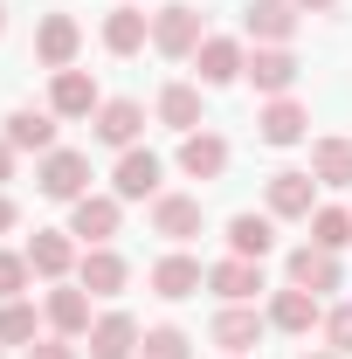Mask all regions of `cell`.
I'll return each mask as SVG.
<instances>
[{
  "mask_svg": "<svg viewBox=\"0 0 352 359\" xmlns=\"http://www.w3.org/2000/svg\"><path fill=\"white\" fill-rule=\"evenodd\" d=\"M325 339H332V353H339V359L352 353V304H339V311L325 318Z\"/></svg>",
  "mask_w": 352,
  "mask_h": 359,
  "instance_id": "obj_33",
  "label": "cell"
},
{
  "mask_svg": "<svg viewBox=\"0 0 352 359\" xmlns=\"http://www.w3.org/2000/svg\"><path fill=\"white\" fill-rule=\"evenodd\" d=\"M28 269H35V276H62V269H69V235L42 228V235L28 242Z\"/></svg>",
  "mask_w": 352,
  "mask_h": 359,
  "instance_id": "obj_28",
  "label": "cell"
},
{
  "mask_svg": "<svg viewBox=\"0 0 352 359\" xmlns=\"http://www.w3.org/2000/svg\"><path fill=\"white\" fill-rule=\"evenodd\" d=\"M311 242L339 256V249L352 242V215H346V208H311Z\"/></svg>",
  "mask_w": 352,
  "mask_h": 359,
  "instance_id": "obj_29",
  "label": "cell"
},
{
  "mask_svg": "<svg viewBox=\"0 0 352 359\" xmlns=\"http://www.w3.org/2000/svg\"><path fill=\"white\" fill-rule=\"evenodd\" d=\"M76 48H83V35H76V21H69V14H48L42 28H35V55H42L48 69H69V62H76Z\"/></svg>",
  "mask_w": 352,
  "mask_h": 359,
  "instance_id": "obj_6",
  "label": "cell"
},
{
  "mask_svg": "<svg viewBox=\"0 0 352 359\" xmlns=\"http://www.w3.org/2000/svg\"><path fill=\"white\" fill-rule=\"evenodd\" d=\"M152 228H159L166 242L201 235V194H159V201H152Z\"/></svg>",
  "mask_w": 352,
  "mask_h": 359,
  "instance_id": "obj_4",
  "label": "cell"
},
{
  "mask_svg": "<svg viewBox=\"0 0 352 359\" xmlns=\"http://www.w3.org/2000/svg\"><path fill=\"white\" fill-rule=\"evenodd\" d=\"M256 339H263V318L256 311H221L215 318V346H228V353H249Z\"/></svg>",
  "mask_w": 352,
  "mask_h": 359,
  "instance_id": "obj_27",
  "label": "cell"
},
{
  "mask_svg": "<svg viewBox=\"0 0 352 359\" xmlns=\"http://www.w3.org/2000/svg\"><path fill=\"white\" fill-rule=\"evenodd\" d=\"M14 173V145H0V180Z\"/></svg>",
  "mask_w": 352,
  "mask_h": 359,
  "instance_id": "obj_36",
  "label": "cell"
},
{
  "mask_svg": "<svg viewBox=\"0 0 352 359\" xmlns=\"http://www.w3.org/2000/svg\"><path fill=\"white\" fill-rule=\"evenodd\" d=\"M290 28H297V7H290V0H249V35H256V42L283 48Z\"/></svg>",
  "mask_w": 352,
  "mask_h": 359,
  "instance_id": "obj_15",
  "label": "cell"
},
{
  "mask_svg": "<svg viewBox=\"0 0 352 359\" xmlns=\"http://www.w3.org/2000/svg\"><path fill=\"white\" fill-rule=\"evenodd\" d=\"M48 111H55V118H90V111H97V83H90L83 69H55Z\"/></svg>",
  "mask_w": 352,
  "mask_h": 359,
  "instance_id": "obj_12",
  "label": "cell"
},
{
  "mask_svg": "<svg viewBox=\"0 0 352 359\" xmlns=\"http://www.w3.org/2000/svg\"><path fill=\"white\" fill-rule=\"evenodd\" d=\"M269 215L311 222V173H276V180H269Z\"/></svg>",
  "mask_w": 352,
  "mask_h": 359,
  "instance_id": "obj_18",
  "label": "cell"
},
{
  "mask_svg": "<svg viewBox=\"0 0 352 359\" xmlns=\"http://www.w3.org/2000/svg\"><path fill=\"white\" fill-rule=\"evenodd\" d=\"M269 242H276L269 215H235V222H228V249H235V256H249V263H263Z\"/></svg>",
  "mask_w": 352,
  "mask_h": 359,
  "instance_id": "obj_21",
  "label": "cell"
},
{
  "mask_svg": "<svg viewBox=\"0 0 352 359\" xmlns=\"http://www.w3.org/2000/svg\"><path fill=\"white\" fill-rule=\"evenodd\" d=\"M201 42H208V35H201V14H194V7H166V14L152 21V48H159V55H194Z\"/></svg>",
  "mask_w": 352,
  "mask_h": 359,
  "instance_id": "obj_2",
  "label": "cell"
},
{
  "mask_svg": "<svg viewBox=\"0 0 352 359\" xmlns=\"http://www.w3.org/2000/svg\"><path fill=\"white\" fill-rule=\"evenodd\" d=\"M201 283H208V269L194 263V256H166V263L152 269V290H159V297H194Z\"/></svg>",
  "mask_w": 352,
  "mask_h": 359,
  "instance_id": "obj_22",
  "label": "cell"
},
{
  "mask_svg": "<svg viewBox=\"0 0 352 359\" xmlns=\"http://www.w3.org/2000/svg\"><path fill=\"white\" fill-rule=\"evenodd\" d=\"M111 187H118V201H152V194H159V159L132 145V152L118 159V173H111Z\"/></svg>",
  "mask_w": 352,
  "mask_h": 359,
  "instance_id": "obj_9",
  "label": "cell"
},
{
  "mask_svg": "<svg viewBox=\"0 0 352 359\" xmlns=\"http://www.w3.org/2000/svg\"><path fill=\"white\" fill-rule=\"evenodd\" d=\"M0 28H7V7H0Z\"/></svg>",
  "mask_w": 352,
  "mask_h": 359,
  "instance_id": "obj_39",
  "label": "cell"
},
{
  "mask_svg": "<svg viewBox=\"0 0 352 359\" xmlns=\"http://www.w3.org/2000/svg\"><path fill=\"white\" fill-rule=\"evenodd\" d=\"M138 353H145V359H194V346H187V332L159 325V332H145V339H138Z\"/></svg>",
  "mask_w": 352,
  "mask_h": 359,
  "instance_id": "obj_31",
  "label": "cell"
},
{
  "mask_svg": "<svg viewBox=\"0 0 352 359\" xmlns=\"http://www.w3.org/2000/svg\"><path fill=\"white\" fill-rule=\"evenodd\" d=\"M290 7H339V0H290Z\"/></svg>",
  "mask_w": 352,
  "mask_h": 359,
  "instance_id": "obj_37",
  "label": "cell"
},
{
  "mask_svg": "<svg viewBox=\"0 0 352 359\" xmlns=\"http://www.w3.org/2000/svg\"><path fill=\"white\" fill-rule=\"evenodd\" d=\"M159 118H166L173 132H194V125H201V90L194 83H166L159 90Z\"/></svg>",
  "mask_w": 352,
  "mask_h": 359,
  "instance_id": "obj_26",
  "label": "cell"
},
{
  "mask_svg": "<svg viewBox=\"0 0 352 359\" xmlns=\"http://www.w3.org/2000/svg\"><path fill=\"white\" fill-rule=\"evenodd\" d=\"M311 180H325V187H352V138H325V145H311Z\"/></svg>",
  "mask_w": 352,
  "mask_h": 359,
  "instance_id": "obj_24",
  "label": "cell"
},
{
  "mask_svg": "<svg viewBox=\"0 0 352 359\" xmlns=\"http://www.w3.org/2000/svg\"><path fill=\"white\" fill-rule=\"evenodd\" d=\"M0 339H7V346H28V339H35V304L7 297V304H0Z\"/></svg>",
  "mask_w": 352,
  "mask_h": 359,
  "instance_id": "obj_30",
  "label": "cell"
},
{
  "mask_svg": "<svg viewBox=\"0 0 352 359\" xmlns=\"http://www.w3.org/2000/svg\"><path fill=\"white\" fill-rule=\"evenodd\" d=\"M28 359H76L69 339H48V346H28Z\"/></svg>",
  "mask_w": 352,
  "mask_h": 359,
  "instance_id": "obj_34",
  "label": "cell"
},
{
  "mask_svg": "<svg viewBox=\"0 0 352 359\" xmlns=\"http://www.w3.org/2000/svg\"><path fill=\"white\" fill-rule=\"evenodd\" d=\"M194 62H201V83H235V76L249 69L242 42H228V35H208V42L194 48Z\"/></svg>",
  "mask_w": 352,
  "mask_h": 359,
  "instance_id": "obj_7",
  "label": "cell"
},
{
  "mask_svg": "<svg viewBox=\"0 0 352 359\" xmlns=\"http://www.w3.org/2000/svg\"><path fill=\"white\" fill-rule=\"evenodd\" d=\"M221 166H228V138L187 132V145H180V173H187V180H215Z\"/></svg>",
  "mask_w": 352,
  "mask_h": 359,
  "instance_id": "obj_14",
  "label": "cell"
},
{
  "mask_svg": "<svg viewBox=\"0 0 352 359\" xmlns=\"http://www.w3.org/2000/svg\"><path fill=\"white\" fill-rule=\"evenodd\" d=\"M256 125H263V145H297V138H304V104H290V97H276V104H269L263 118H256Z\"/></svg>",
  "mask_w": 352,
  "mask_h": 359,
  "instance_id": "obj_20",
  "label": "cell"
},
{
  "mask_svg": "<svg viewBox=\"0 0 352 359\" xmlns=\"http://www.w3.org/2000/svg\"><path fill=\"white\" fill-rule=\"evenodd\" d=\"M35 269H28V256H7L0 249V297H21V283H28Z\"/></svg>",
  "mask_w": 352,
  "mask_h": 359,
  "instance_id": "obj_32",
  "label": "cell"
},
{
  "mask_svg": "<svg viewBox=\"0 0 352 359\" xmlns=\"http://www.w3.org/2000/svg\"><path fill=\"white\" fill-rule=\"evenodd\" d=\"M76 276H83V290H90V297H118L132 269H125V256H111V249L97 242V249H90L83 263H76Z\"/></svg>",
  "mask_w": 352,
  "mask_h": 359,
  "instance_id": "obj_13",
  "label": "cell"
},
{
  "mask_svg": "<svg viewBox=\"0 0 352 359\" xmlns=\"http://www.w3.org/2000/svg\"><path fill=\"white\" fill-rule=\"evenodd\" d=\"M138 125H145V111H138L132 97H111V104H97V138H104V145H125V152H132Z\"/></svg>",
  "mask_w": 352,
  "mask_h": 359,
  "instance_id": "obj_16",
  "label": "cell"
},
{
  "mask_svg": "<svg viewBox=\"0 0 352 359\" xmlns=\"http://www.w3.org/2000/svg\"><path fill=\"white\" fill-rule=\"evenodd\" d=\"M269 325H276V332H311V325H318V297H311V290H297V283H290V290H276Z\"/></svg>",
  "mask_w": 352,
  "mask_h": 359,
  "instance_id": "obj_23",
  "label": "cell"
},
{
  "mask_svg": "<svg viewBox=\"0 0 352 359\" xmlns=\"http://www.w3.org/2000/svg\"><path fill=\"white\" fill-rule=\"evenodd\" d=\"M7 145H14V152H55V118L35 111V104L7 111Z\"/></svg>",
  "mask_w": 352,
  "mask_h": 359,
  "instance_id": "obj_8",
  "label": "cell"
},
{
  "mask_svg": "<svg viewBox=\"0 0 352 359\" xmlns=\"http://www.w3.org/2000/svg\"><path fill=\"white\" fill-rule=\"evenodd\" d=\"M290 283L297 290H339V256L332 249H318V242H304V249H290Z\"/></svg>",
  "mask_w": 352,
  "mask_h": 359,
  "instance_id": "obj_5",
  "label": "cell"
},
{
  "mask_svg": "<svg viewBox=\"0 0 352 359\" xmlns=\"http://www.w3.org/2000/svg\"><path fill=\"white\" fill-rule=\"evenodd\" d=\"M242 76H249L256 90H269V97H283V90L297 83V55H290V48H256Z\"/></svg>",
  "mask_w": 352,
  "mask_h": 359,
  "instance_id": "obj_10",
  "label": "cell"
},
{
  "mask_svg": "<svg viewBox=\"0 0 352 359\" xmlns=\"http://www.w3.org/2000/svg\"><path fill=\"white\" fill-rule=\"evenodd\" d=\"M145 35H152V28H145V14H138V7H118V14L104 21V48H111V55H138Z\"/></svg>",
  "mask_w": 352,
  "mask_h": 359,
  "instance_id": "obj_25",
  "label": "cell"
},
{
  "mask_svg": "<svg viewBox=\"0 0 352 359\" xmlns=\"http://www.w3.org/2000/svg\"><path fill=\"white\" fill-rule=\"evenodd\" d=\"M48 325H55L62 339L90 332V297H83V290H69V283H55V290H48Z\"/></svg>",
  "mask_w": 352,
  "mask_h": 359,
  "instance_id": "obj_19",
  "label": "cell"
},
{
  "mask_svg": "<svg viewBox=\"0 0 352 359\" xmlns=\"http://www.w3.org/2000/svg\"><path fill=\"white\" fill-rule=\"evenodd\" d=\"M304 359H339V353H304Z\"/></svg>",
  "mask_w": 352,
  "mask_h": 359,
  "instance_id": "obj_38",
  "label": "cell"
},
{
  "mask_svg": "<svg viewBox=\"0 0 352 359\" xmlns=\"http://www.w3.org/2000/svg\"><path fill=\"white\" fill-rule=\"evenodd\" d=\"M35 187H42L48 201H83V187H90V159H83V152H42V173H35Z\"/></svg>",
  "mask_w": 352,
  "mask_h": 359,
  "instance_id": "obj_1",
  "label": "cell"
},
{
  "mask_svg": "<svg viewBox=\"0 0 352 359\" xmlns=\"http://www.w3.org/2000/svg\"><path fill=\"white\" fill-rule=\"evenodd\" d=\"M21 222V208H14V201H7V194H0V235H7V228Z\"/></svg>",
  "mask_w": 352,
  "mask_h": 359,
  "instance_id": "obj_35",
  "label": "cell"
},
{
  "mask_svg": "<svg viewBox=\"0 0 352 359\" xmlns=\"http://www.w3.org/2000/svg\"><path fill=\"white\" fill-rule=\"evenodd\" d=\"M69 235H83V242H111V235H118V201L83 194V201H76V215H69Z\"/></svg>",
  "mask_w": 352,
  "mask_h": 359,
  "instance_id": "obj_17",
  "label": "cell"
},
{
  "mask_svg": "<svg viewBox=\"0 0 352 359\" xmlns=\"http://www.w3.org/2000/svg\"><path fill=\"white\" fill-rule=\"evenodd\" d=\"M208 290H221L228 304H242V297H256V290H263V263H249V256H228V263L208 269Z\"/></svg>",
  "mask_w": 352,
  "mask_h": 359,
  "instance_id": "obj_11",
  "label": "cell"
},
{
  "mask_svg": "<svg viewBox=\"0 0 352 359\" xmlns=\"http://www.w3.org/2000/svg\"><path fill=\"white\" fill-rule=\"evenodd\" d=\"M138 318H125V311H104L97 325H90V359H132L138 353Z\"/></svg>",
  "mask_w": 352,
  "mask_h": 359,
  "instance_id": "obj_3",
  "label": "cell"
}]
</instances>
